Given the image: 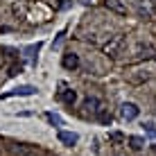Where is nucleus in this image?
Segmentation results:
<instances>
[{"label": "nucleus", "mask_w": 156, "mask_h": 156, "mask_svg": "<svg viewBox=\"0 0 156 156\" xmlns=\"http://www.w3.org/2000/svg\"><path fill=\"white\" fill-rule=\"evenodd\" d=\"M98 120L102 122V125H109V122H111V113H109V111L104 109V106L100 109V113H98Z\"/></svg>", "instance_id": "11"}, {"label": "nucleus", "mask_w": 156, "mask_h": 156, "mask_svg": "<svg viewBox=\"0 0 156 156\" xmlns=\"http://www.w3.org/2000/svg\"><path fill=\"white\" fill-rule=\"evenodd\" d=\"M109 138H111V143H115V145H118V143H122V140H125V136H122V133H120V131H113V133H111V136H109Z\"/></svg>", "instance_id": "12"}, {"label": "nucleus", "mask_w": 156, "mask_h": 156, "mask_svg": "<svg viewBox=\"0 0 156 156\" xmlns=\"http://www.w3.org/2000/svg\"><path fill=\"white\" fill-rule=\"evenodd\" d=\"M59 140L66 145V147H73V145L79 140V136H77V133H73V131H59Z\"/></svg>", "instance_id": "7"}, {"label": "nucleus", "mask_w": 156, "mask_h": 156, "mask_svg": "<svg viewBox=\"0 0 156 156\" xmlns=\"http://www.w3.org/2000/svg\"><path fill=\"white\" fill-rule=\"evenodd\" d=\"M61 100L66 102V104H75V100H77V93H75L73 88H66V90H61Z\"/></svg>", "instance_id": "9"}, {"label": "nucleus", "mask_w": 156, "mask_h": 156, "mask_svg": "<svg viewBox=\"0 0 156 156\" xmlns=\"http://www.w3.org/2000/svg\"><path fill=\"white\" fill-rule=\"evenodd\" d=\"M154 59H156V55H154Z\"/></svg>", "instance_id": "16"}, {"label": "nucleus", "mask_w": 156, "mask_h": 156, "mask_svg": "<svg viewBox=\"0 0 156 156\" xmlns=\"http://www.w3.org/2000/svg\"><path fill=\"white\" fill-rule=\"evenodd\" d=\"M122 45H125V36L113 34V36H109V41L102 43V52H104L106 57H118L120 50H122Z\"/></svg>", "instance_id": "1"}, {"label": "nucleus", "mask_w": 156, "mask_h": 156, "mask_svg": "<svg viewBox=\"0 0 156 156\" xmlns=\"http://www.w3.org/2000/svg\"><path fill=\"white\" fill-rule=\"evenodd\" d=\"M34 93H36L34 86H20V88H16V90H12V93H7V95H2V98H12V95H34Z\"/></svg>", "instance_id": "8"}, {"label": "nucleus", "mask_w": 156, "mask_h": 156, "mask_svg": "<svg viewBox=\"0 0 156 156\" xmlns=\"http://www.w3.org/2000/svg\"><path fill=\"white\" fill-rule=\"evenodd\" d=\"M48 118H50V122H55V125H61V118H57V115H48Z\"/></svg>", "instance_id": "14"}, {"label": "nucleus", "mask_w": 156, "mask_h": 156, "mask_svg": "<svg viewBox=\"0 0 156 156\" xmlns=\"http://www.w3.org/2000/svg\"><path fill=\"white\" fill-rule=\"evenodd\" d=\"M143 145H145V140L140 136H129V147H131V149L138 152V149H143Z\"/></svg>", "instance_id": "10"}, {"label": "nucleus", "mask_w": 156, "mask_h": 156, "mask_svg": "<svg viewBox=\"0 0 156 156\" xmlns=\"http://www.w3.org/2000/svg\"><path fill=\"white\" fill-rule=\"evenodd\" d=\"M104 5H106V9L109 12H113L118 16H125L127 14V5L122 2V0H104Z\"/></svg>", "instance_id": "5"}, {"label": "nucleus", "mask_w": 156, "mask_h": 156, "mask_svg": "<svg viewBox=\"0 0 156 156\" xmlns=\"http://www.w3.org/2000/svg\"><path fill=\"white\" fill-rule=\"evenodd\" d=\"M61 63H63L66 70H77V68H79V57L75 55V52H66L63 59H61Z\"/></svg>", "instance_id": "6"}, {"label": "nucleus", "mask_w": 156, "mask_h": 156, "mask_svg": "<svg viewBox=\"0 0 156 156\" xmlns=\"http://www.w3.org/2000/svg\"><path fill=\"white\" fill-rule=\"evenodd\" d=\"M152 152H154V154H156V145H152Z\"/></svg>", "instance_id": "15"}, {"label": "nucleus", "mask_w": 156, "mask_h": 156, "mask_svg": "<svg viewBox=\"0 0 156 156\" xmlns=\"http://www.w3.org/2000/svg\"><path fill=\"white\" fill-rule=\"evenodd\" d=\"M138 113H140V109H138L133 102H125V104L120 106V118L122 120H136Z\"/></svg>", "instance_id": "2"}, {"label": "nucleus", "mask_w": 156, "mask_h": 156, "mask_svg": "<svg viewBox=\"0 0 156 156\" xmlns=\"http://www.w3.org/2000/svg\"><path fill=\"white\" fill-rule=\"evenodd\" d=\"M82 109H84V115H98L100 109H102V104H100L98 98H86L84 104H82Z\"/></svg>", "instance_id": "3"}, {"label": "nucleus", "mask_w": 156, "mask_h": 156, "mask_svg": "<svg viewBox=\"0 0 156 156\" xmlns=\"http://www.w3.org/2000/svg\"><path fill=\"white\" fill-rule=\"evenodd\" d=\"M154 2L156 0H138V14L145 18H152L154 16Z\"/></svg>", "instance_id": "4"}, {"label": "nucleus", "mask_w": 156, "mask_h": 156, "mask_svg": "<svg viewBox=\"0 0 156 156\" xmlns=\"http://www.w3.org/2000/svg\"><path fill=\"white\" fill-rule=\"evenodd\" d=\"M145 127H147V133H149V136H156V125L149 122V125H145Z\"/></svg>", "instance_id": "13"}]
</instances>
